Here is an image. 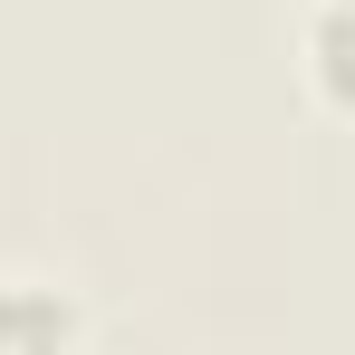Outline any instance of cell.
I'll return each mask as SVG.
<instances>
[{
  "label": "cell",
  "instance_id": "6da1fadb",
  "mask_svg": "<svg viewBox=\"0 0 355 355\" xmlns=\"http://www.w3.org/2000/svg\"><path fill=\"white\" fill-rule=\"evenodd\" d=\"M0 355H87V307L58 279L0 269Z\"/></svg>",
  "mask_w": 355,
  "mask_h": 355
},
{
  "label": "cell",
  "instance_id": "7a4b0ae2",
  "mask_svg": "<svg viewBox=\"0 0 355 355\" xmlns=\"http://www.w3.org/2000/svg\"><path fill=\"white\" fill-rule=\"evenodd\" d=\"M297 49H307V87H317L336 116H355V0H317Z\"/></svg>",
  "mask_w": 355,
  "mask_h": 355
}]
</instances>
